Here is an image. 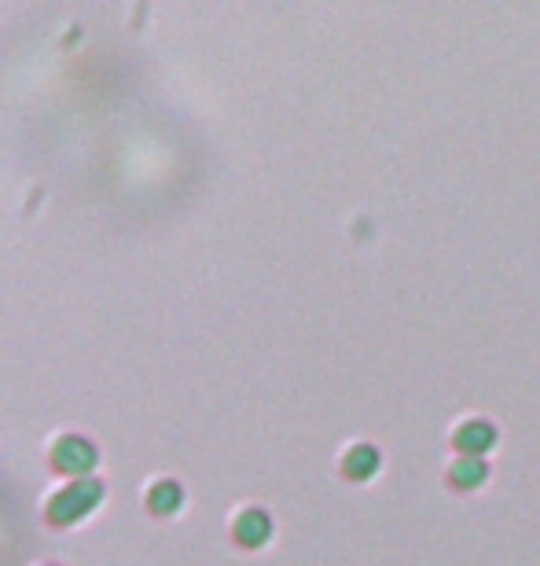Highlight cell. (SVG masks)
I'll list each match as a JSON object with an SVG mask.
<instances>
[{
    "mask_svg": "<svg viewBox=\"0 0 540 566\" xmlns=\"http://www.w3.org/2000/svg\"><path fill=\"white\" fill-rule=\"evenodd\" d=\"M452 445H456L463 456H482L496 445V427L489 423V419H467V423L456 427Z\"/></svg>",
    "mask_w": 540,
    "mask_h": 566,
    "instance_id": "1",
    "label": "cell"
},
{
    "mask_svg": "<svg viewBox=\"0 0 540 566\" xmlns=\"http://www.w3.org/2000/svg\"><path fill=\"white\" fill-rule=\"evenodd\" d=\"M449 478H452V486H460V489H478L489 478V467H485L482 456H460L456 464L449 467Z\"/></svg>",
    "mask_w": 540,
    "mask_h": 566,
    "instance_id": "2",
    "label": "cell"
},
{
    "mask_svg": "<svg viewBox=\"0 0 540 566\" xmlns=\"http://www.w3.org/2000/svg\"><path fill=\"white\" fill-rule=\"evenodd\" d=\"M342 467H346L349 478H372L379 471V449L375 445H353Z\"/></svg>",
    "mask_w": 540,
    "mask_h": 566,
    "instance_id": "3",
    "label": "cell"
}]
</instances>
